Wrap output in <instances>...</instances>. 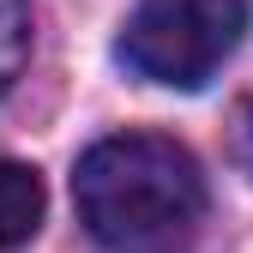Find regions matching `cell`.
Segmentation results:
<instances>
[{"mask_svg":"<svg viewBox=\"0 0 253 253\" xmlns=\"http://www.w3.org/2000/svg\"><path fill=\"white\" fill-rule=\"evenodd\" d=\"M247 37V0H139L121 30V60L151 84L199 90Z\"/></svg>","mask_w":253,"mask_h":253,"instance_id":"cell-2","label":"cell"},{"mask_svg":"<svg viewBox=\"0 0 253 253\" xmlns=\"http://www.w3.org/2000/svg\"><path fill=\"white\" fill-rule=\"evenodd\" d=\"M42 205H48L42 175H37V169H24V163H6V157H0V253L24 247L30 235L42 229Z\"/></svg>","mask_w":253,"mask_h":253,"instance_id":"cell-3","label":"cell"},{"mask_svg":"<svg viewBox=\"0 0 253 253\" xmlns=\"http://www.w3.org/2000/svg\"><path fill=\"white\" fill-rule=\"evenodd\" d=\"M73 199L103 253H181L205 217V175L163 133H115L79 157Z\"/></svg>","mask_w":253,"mask_h":253,"instance_id":"cell-1","label":"cell"},{"mask_svg":"<svg viewBox=\"0 0 253 253\" xmlns=\"http://www.w3.org/2000/svg\"><path fill=\"white\" fill-rule=\"evenodd\" d=\"M229 151H235V163L253 175V103L235 109V133H229Z\"/></svg>","mask_w":253,"mask_h":253,"instance_id":"cell-5","label":"cell"},{"mask_svg":"<svg viewBox=\"0 0 253 253\" xmlns=\"http://www.w3.org/2000/svg\"><path fill=\"white\" fill-rule=\"evenodd\" d=\"M30 54V6L24 0H0V90H6Z\"/></svg>","mask_w":253,"mask_h":253,"instance_id":"cell-4","label":"cell"}]
</instances>
